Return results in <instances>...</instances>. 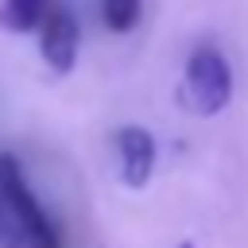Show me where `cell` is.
Returning <instances> with one entry per match:
<instances>
[{"instance_id": "3", "label": "cell", "mask_w": 248, "mask_h": 248, "mask_svg": "<svg viewBox=\"0 0 248 248\" xmlns=\"http://www.w3.org/2000/svg\"><path fill=\"white\" fill-rule=\"evenodd\" d=\"M78 43H81V31H78L74 12L62 4H50L39 23V54L58 78H66L78 66Z\"/></svg>"}, {"instance_id": "5", "label": "cell", "mask_w": 248, "mask_h": 248, "mask_svg": "<svg viewBox=\"0 0 248 248\" xmlns=\"http://www.w3.org/2000/svg\"><path fill=\"white\" fill-rule=\"evenodd\" d=\"M46 8H50V0H4L0 23L8 31H39Z\"/></svg>"}, {"instance_id": "4", "label": "cell", "mask_w": 248, "mask_h": 248, "mask_svg": "<svg viewBox=\"0 0 248 248\" xmlns=\"http://www.w3.org/2000/svg\"><path fill=\"white\" fill-rule=\"evenodd\" d=\"M116 147V167H120V182L140 190L151 182V170H155V136L140 124H124L112 140Z\"/></svg>"}, {"instance_id": "6", "label": "cell", "mask_w": 248, "mask_h": 248, "mask_svg": "<svg viewBox=\"0 0 248 248\" xmlns=\"http://www.w3.org/2000/svg\"><path fill=\"white\" fill-rule=\"evenodd\" d=\"M140 12H143V0H101V19L108 31H132L140 23Z\"/></svg>"}, {"instance_id": "1", "label": "cell", "mask_w": 248, "mask_h": 248, "mask_svg": "<svg viewBox=\"0 0 248 248\" xmlns=\"http://www.w3.org/2000/svg\"><path fill=\"white\" fill-rule=\"evenodd\" d=\"M0 232L12 248H62L58 225L39 205L16 155H0Z\"/></svg>"}, {"instance_id": "2", "label": "cell", "mask_w": 248, "mask_h": 248, "mask_svg": "<svg viewBox=\"0 0 248 248\" xmlns=\"http://www.w3.org/2000/svg\"><path fill=\"white\" fill-rule=\"evenodd\" d=\"M182 89H186V101L198 116H217L232 97V70L213 46H198L186 58Z\"/></svg>"}]
</instances>
